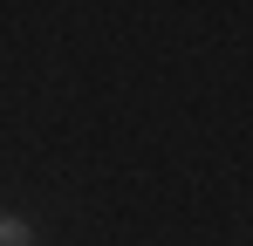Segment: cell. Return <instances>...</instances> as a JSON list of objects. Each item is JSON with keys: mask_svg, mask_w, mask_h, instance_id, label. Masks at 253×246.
I'll list each match as a JSON object with an SVG mask.
<instances>
[{"mask_svg": "<svg viewBox=\"0 0 253 246\" xmlns=\"http://www.w3.org/2000/svg\"><path fill=\"white\" fill-rule=\"evenodd\" d=\"M0 246H35V233H28L21 219H0Z\"/></svg>", "mask_w": 253, "mask_h": 246, "instance_id": "cell-1", "label": "cell"}]
</instances>
